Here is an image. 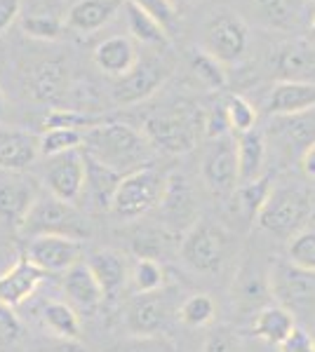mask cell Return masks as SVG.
Returning <instances> with one entry per match:
<instances>
[{
	"mask_svg": "<svg viewBox=\"0 0 315 352\" xmlns=\"http://www.w3.org/2000/svg\"><path fill=\"white\" fill-rule=\"evenodd\" d=\"M153 144L144 132L125 122H101L85 132L83 151L96 162L111 167L120 176H128L136 169L148 167Z\"/></svg>",
	"mask_w": 315,
	"mask_h": 352,
	"instance_id": "6da1fadb",
	"label": "cell"
},
{
	"mask_svg": "<svg viewBox=\"0 0 315 352\" xmlns=\"http://www.w3.org/2000/svg\"><path fill=\"white\" fill-rule=\"evenodd\" d=\"M315 214V195L301 186H278L268 202L263 204L259 219L261 230L278 240H294L299 232L308 230V221Z\"/></svg>",
	"mask_w": 315,
	"mask_h": 352,
	"instance_id": "7a4b0ae2",
	"label": "cell"
},
{
	"mask_svg": "<svg viewBox=\"0 0 315 352\" xmlns=\"http://www.w3.org/2000/svg\"><path fill=\"white\" fill-rule=\"evenodd\" d=\"M233 235L214 221L198 219L181 235L179 256L193 272L214 275L228 263L233 254Z\"/></svg>",
	"mask_w": 315,
	"mask_h": 352,
	"instance_id": "3957f363",
	"label": "cell"
},
{
	"mask_svg": "<svg viewBox=\"0 0 315 352\" xmlns=\"http://www.w3.org/2000/svg\"><path fill=\"white\" fill-rule=\"evenodd\" d=\"M203 127V118L188 106H174L172 111L148 116L144 122V134L153 144V148L184 155L191 153L198 144V132Z\"/></svg>",
	"mask_w": 315,
	"mask_h": 352,
	"instance_id": "277c9868",
	"label": "cell"
},
{
	"mask_svg": "<svg viewBox=\"0 0 315 352\" xmlns=\"http://www.w3.org/2000/svg\"><path fill=\"white\" fill-rule=\"evenodd\" d=\"M167 188V176L160 174L156 167L136 169L128 176H123L116 195H113L111 214L123 221H134L146 217L160 207Z\"/></svg>",
	"mask_w": 315,
	"mask_h": 352,
	"instance_id": "5b68a950",
	"label": "cell"
},
{
	"mask_svg": "<svg viewBox=\"0 0 315 352\" xmlns=\"http://www.w3.org/2000/svg\"><path fill=\"white\" fill-rule=\"evenodd\" d=\"M24 237H40V235H64L83 242L90 235V226L83 214L76 209V204L64 202L50 192H40L38 202L33 204L24 228Z\"/></svg>",
	"mask_w": 315,
	"mask_h": 352,
	"instance_id": "8992f818",
	"label": "cell"
},
{
	"mask_svg": "<svg viewBox=\"0 0 315 352\" xmlns=\"http://www.w3.org/2000/svg\"><path fill=\"white\" fill-rule=\"evenodd\" d=\"M250 33L247 24L233 12H214L205 21L203 47L223 66L238 64L247 52Z\"/></svg>",
	"mask_w": 315,
	"mask_h": 352,
	"instance_id": "52a82bcc",
	"label": "cell"
},
{
	"mask_svg": "<svg viewBox=\"0 0 315 352\" xmlns=\"http://www.w3.org/2000/svg\"><path fill=\"white\" fill-rule=\"evenodd\" d=\"M231 298L240 315H252L271 305L273 300V285L271 270L261 265L256 256H243L238 263L236 277L231 285Z\"/></svg>",
	"mask_w": 315,
	"mask_h": 352,
	"instance_id": "ba28073f",
	"label": "cell"
},
{
	"mask_svg": "<svg viewBox=\"0 0 315 352\" xmlns=\"http://www.w3.org/2000/svg\"><path fill=\"white\" fill-rule=\"evenodd\" d=\"M174 315H179V308H174V298L167 289L136 294L125 310V327L132 336H153L165 331Z\"/></svg>",
	"mask_w": 315,
	"mask_h": 352,
	"instance_id": "9c48e42d",
	"label": "cell"
},
{
	"mask_svg": "<svg viewBox=\"0 0 315 352\" xmlns=\"http://www.w3.org/2000/svg\"><path fill=\"white\" fill-rule=\"evenodd\" d=\"M203 181L212 195L228 197L240 186V167H238V144L231 136L216 139L210 146L203 160Z\"/></svg>",
	"mask_w": 315,
	"mask_h": 352,
	"instance_id": "30bf717a",
	"label": "cell"
},
{
	"mask_svg": "<svg viewBox=\"0 0 315 352\" xmlns=\"http://www.w3.org/2000/svg\"><path fill=\"white\" fill-rule=\"evenodd\" d=\"M48 169H45V188L50 195L59 197L64 202L76 204L85 192V176H88V164H85V151L76 148L64 155L48 157Z\"/></svg>",
	"mask_w": 315,
	"mask_h": 352,
	"instance_id": "8fae6325",
	"label": "cell"
},
{
	"mask_svg": "<svg viewBox=\"0 0 315 352\" xmlns=\"http://www.w3.org/2000/svg\"><path fill=\"white\" fill-rule=\"evenodd\" d=\"M273 296L287 310L311 308L315 305V272L289 263H278L271 268Z\"/></svg>",
	"mask_w": 315,
	"mask_h": 352,
	"instance_id": "7c38bea8",
	"label": "cell"
},
{
	"mask_svg": "<svg viewBox=\"0 0 315 352\" xmlns=\"http://www.w3.org/2000/svg\"><path fill=\"white\" fill-rule=\"evenodd\" d=\"M170 66L156 59H144L136 61V66L132 68L128 76L118 78L113 82V99L120 106H132L139 101L148 99L156 89L167 80Z\"/></svg>",
	"mask_w": 315,
	"mask_h": 352,
	"instance_id": "4fadbf2b",
	"label": "cell"
},
{
	"mask_svg": "<svg viewBox=\"0 0 315 352\" xmlns=\"http://www.w3.org/2000/svg\"><path fill=\"white\" fill-rule=\"evenodd\" d=\"M26 256L38 265L40 270L66 272L83 258V242L64 235H40L31 237L26 249Z\"/></svg>",
	"mask_w": 315,
	"mask_h": 352,
	"instance_id": "5bb4252c",
	"label": "cell"
},
{
	"mask_svg": "<svg viewBox=\"0 0 315 352\" xmlns=\"http://www.w3.org/2000/svg\"><path fill=\"white\" fill-rule=\"evenodd\" d=\"M40 192L31 179H3L0 181V226L21 232Z\"/></svg>",
	"mask_w": 315,
	"mask_h": 352,
	"instance_id": "9a60e30c",
	"label": "cell"
},
{
	"mask_svg": "<svg viewBox=\"0 0 315 352\" xmlns=\"http://www.w3.org/2000/svg\"><path fill=\"white\" fill-rule=\"evenodd\" d=\"M45 275L48 272L40 270L26 254L17 256L12 265H8L0 272V303L10 305V308H19L38 292Z\"/></svg>",
	"mask_w": 315,
	"mask_h": 352,
	"instance_id": "2e32d148",
	"label": "cell"
},
{
	"mask_svg": "<svg viewBox=\"0 0 315 352\" xmlns=\"http://www.w3.org/2000/svg\"><path fill=\"white\" fill-rule=\"evenodd\" d=\"M160 212H163L165 219V230L170 232H186L198 221L191 188L186 186L184 176H167V188H165L163 202H160Z\"/></svg>",
	"mask_w": 315,
	"mask_h": 352,
	"instance_id": "e0dca14e",
	"label": "cell"
},
{
	"mask_svg": "<svg viewBox=\"0 0 315 352\" xmlns=\"http://www.w3.org/2000/svg\"><path fill=\"white\" fill-rule=\"evenodd\" d=\"M271 64L280 80L315 82V47L306 41H289L280 45Z\"/></svg>",
	"mask_w": 315,
	"mask_h": 352,
	"instance_id": "ac0fdd59",
	"label": "cell"
},
{
	"mask_svg": "<svg viewBox=\"0 0 315 352\" xmlns=\"http://www.w3.org/2000/svg\"><path fill=\"white\" fill-rule=\"evenodd\" d=\"M40 155V136L26 129L0 127V169L5 172H24Z\"/></svg>",
	"mask_w": 315,
	"mask_h": 352,
	"instance_id": "d6986e66",
	"label": "cell"
},
{
	"mask_svg": "<svg viewBox=\"0 0 315 352\" xmlns=\"http://www.w3.org/2000/svg\"><path fill=\"white\" fill-rule=\"evenodd\" d=\"M85 263L90 265V270L99 280L106 298H113L120 289H125L132 275V265L128 256L116 252V249H96V252L90 254Z\"/></svg>",
	"mask_w": 315,
	"mask_h": 352,
	"instance_id": "ffe728a7",
	"label": "cell"
},
{
	"mask_svg": "<svg viewBox=\"0 0 315 352\" xmlns=\"http://www.w3.org/2000/svg\"><path fill=\"white\" fill-rule=\"evenodd\" d=\"M315 109V82H289L280 80L271 89V96L266 101V111L273 118L296 116Z\"/></svg>",
	"mask_w": 315,
	"mask_h": 352,
	"instance_id": "44dd1931",
	"label": "cell"
},
{
	"mask_svg": "<svg viewBox=\"0 0 315 352\" xmlns=\"http://www.w3.org/2000/svg\"><path fill=\"white\" fill-rule=\"evenodd\" d=\"M28 89L36 101L57 104L68 92V66L59 59H50L38 64L28 78Z\"/></svg>",
	"mask_w": 315,
	"mask_h": 352,
	"instance_id": "7402d4cb",
	"label": "cell"
},
{
	"mask_svg": "<svg viewBox=\"0 0 315 352\" xmlns=\"http://www.w3.org/2000/svg\"><path fill=\"white\" fill-rule=\"evenodd\" d=\"M64 294L71 298V303H76L85 312L96 310L106 298L99 280H96L94 272L90 270V265L83 263V261L64 272Z\"/></svg>",
	"mask_w": 315,
	"mask_h": 352,
	"instance_id": "603a6c76",
	"label": "cell"
},
{
	"mask_svg": "<svg viewBox=\"0 0 315 352\" xmlns=\"http://www.w3.org/2000/svg\"><path fill=\"white\" fill-rule=\"evenodd\" d=\"M276 136L289 155H301L315 144V109L296 116L276 118Z\"/></svg>",
	"mask_w": 315,
	"mask_h": 352,
	"instance_id": "cb8c5ba5",
	"label": "cell"
},
{
	"mask_svg": "<svg viewBox=\"0 0 315 352\" xmlns=\"http://www.w3.org/2000/svg\"><path fill=\"white\" fill-rule=\"evenodd\" d=\"M139 56H136L134 43L128 36H113L106 38L104 43L96 45L94 50V64L111 78H123L128 76L132 68L136 66Z\"/></svg>",
	"mask_w": 315,
	"mask_h": 352,
	"instance_id": "d4e9b609",
	"label": "cell"
},
{
	"mask_svg": "<svg viewBox=\"0 0 315 352\" xmlns=\"http://www.w3.org/2000/svg\"><path fill=\"white\" fill-rule=\"evenodd\" d=\"M120 8H125V0H78L66 14V26L80 33L99 31L113 19Z\"/></svg>",
	"mask_w": 315,
	"mask_h": 352,
	"instance_id": "484cf974",
	"label": "cell"
},
{
	"mask_svg": "<svg viewBox=\"0 0 315 352\" xmlns=\"http://www.w3.org/2000/svg\"><path fill=\"white\" fill-rule=\"evenodd\" d=\"M85 164H88V176H85L83 195L92 202L94 209H99V212H111L113 195H116L123 176L118 172H113L111 167H106V164L96 162L88 153H85Z\"/></svg>",
	"mask_w": 315,
	"mask_h": 352,
	"instance_id": "4316f807",
	"label": "cell"
},
{
	"mask_svg": "<svg viewBox=\"0 0 315 352\" xmlns=\"http://www.w3.org/2000/svg\"><path fill=\"white\" fill-rule=\"evenodd\" d=\"M238 144V167H240V184L261 179L263 164H266V134L261 129H250L236 136Z\"/></svg>",
	"mask_w": 315,
	"mask_h": 352,
	"instance_id": "83f0119b",
	"label": "cell"
},
{
	"mask_svg": "<svg viewBox=\"0 0 315 352\" xmlns=\"http://www.w3.org/2000/svg\"><path fill=\"white\" fill-rule=\"evenodd\" d=\"M294 315L292 310H287L280 303H271L263 310H259L254 315V322H252V331H254L256 338L266 340L271 345H280L285 343V338L294 331Z\"/></svg>",
	"mask_w": 315,
	"mask_h": 352,
	"instance_id": "f1b7e54d",
	"label": "cell"
},
{
	"mask_svg": "<svg viewBox=\"0 0 315 352\" xmlns=\"http://www.w3.org/2000/svg\"><path fill=\"white\" fill-rule=\"evenodd\" d=\"M125 19H128V28L136 43L148 45V47L165 50L170 45V33L165 31L163 24H158L151 14H146L144 10H139L134 3L125 0Z\"/></svg>",
	"mask_w": 315,
	"mask_h": 352,
	"instance_id": "f546056e",
	"label": "cell"
},
{
	"mask_svg": "<svg viewBox=\"0 0 315 352\" xmlns=\"http://www.w3.org/2000/svg\"><path fill=\"white\" fill-rule=\"evenodd\" d=\"M276 186L271 184V176H261L256 181H250V184H240L238 190L233 192V207L236 212L243 217L245 221H256L263 209V204L268 202L271 192Z\"/></svg>",
	"mask_w": 315,
	"mask_h": 352,
	"instance_id": "4dcf8cb0",
	"label": "cell"
},
{
	"mask_svg": "<svg viewBox=\"0 0 315 352\" xmlns=\"http://www.w3.org/2000/svg\"><path fill=\"white\" fill-rule=\"evenodd\" d=\"M43 322L57 338H80L78 312L68 303H61V300H50V303H45Z\"/></svg>",
	"mask_w": 315,
	"mask_h": 352,
	"instance_id": "1f68e13d",
	"label": "cell"
},
{
	"mask_svg": "<svg viewBox=\"0 0 315 352\" xmlns=\"http://www.w3.org/2000/svg\"><path fill=\"white\" fill-rule=\"evenodd\" d=\"M83 144H85V132H80V129H71V127L45 129L40 134V155L45 157L64 155L68 151L83 148Z\"/></svg>",
	"mask_w": 315,
	"mask_h": 352,
	"instance_id": "d6a6232c",
	"label": "cell"
},
{
	"mask_svg": "<svg viewBox=\"0 0 315 352\" xmlns=\"http://www.w3.org/2000/svg\"><path fill=\"white\" fill-rule=\"evenodd\" d=\"M254 8L271 26L292 28L299 21L301 0H254Z\"/></svg>",
	"mask_w": 315,
	"mask_h": 352,
	"instance_id": "836d02e7",
	"label": "cell"
},
{
	"mask_svg": "<svg viewBox=\"0 0 315 352\" xmlns=\"http://www.w3.org/2000/svg\"><path fill=\"white\" fill-rule=\"evenodd\" d=\"M130 282L136 294H153L165 289V268L158 263V258H136L132 263Z\"/></svg>",
	"mask_w": 315,
	"mask_h": 352,
	"instance_id": "e575fe53",
	"label": "cell"
},
{
	"mask_svg": "<svg viewBox=\"0 0 315 352\" xmlns=\"http://www.w3.org/2000/svg\"><path fill=\"white\" fill-rule=\"evenodd\" d=\"M214 312H216V305L207 294H193L188 296L184 303L179 305V320L184 322L186 327L191 329H198V327H205L214 320Z\"/></svg>",
	"mask_w": 315,
	"mask_h": 352,
	"instance_id": "d590c367",
	"label": "cell"
},
{
	"mask_svg": "<svg viewBox=\"0 0 315 352\" xmlns=\"http://www.w3.org/2000/svg\"><path fill=\"white\" fill-rule=\"evenodd\" d=\"M191 68L193 73L198 76V80L203 85H207L210 89H223L228 82L226 78V71H223V64L219 59H214L210 52H205V50H196V52L191 54Z\"/></svg>",
	"mask_w": 315,
	"mask_h": 352,
	"instance_id": "8d00e7d4",
	"label": "cell"
},
{
	"mask_svg": "<svg viewBox=\"0 0 315 352\" xmlns=\"http://www.w3.org/2000/svg\"><path fill=\"white\" fill-rule=\"evenodd\" d=\"M104 122L101 118H94L90 113H83L78 109H52L45 116L43 127L52 129V127H71V129H80V132H88L92 127H99Z\"/></svg>",
	"mask_w": 315,
	"mask_h": 352,
	"instance_id": "74e56055",
	"label": "cell"
},
{
	"mask_svg": "<svg viewBox=\"0 0 315 352\" xmlns=\"http://www.w3.org/2000/svg\"><path fill=\"white\" fill-rule=\"evenodd\" d=\"M21 28L26 36L38 38V41H57L61 36L64 21L52 12H38V14H26L21 19Z\"/></svg>",
	"mask_w": 315,
	"mask_h": 352,
	"instance_id": "f35d334b",
	"label": "cell"
},
{
	"mask_svg": "<svg viewBox=\"0 0 315 352\" xmlns=\"http://www.w3.org/2000/svg\"><path fill=\"white\" fill-rule=\"evenodd\" d=\"M226 113H228V122H231V132L236 136L256 127V111L245 96H240V94L228 96Z\"/></svg>",
	"mask_w": 315,
	"mask_h": 352,
	"instance_id": "ab89813d",
	"label": "cell"
},
{
	"mask_svg": "<svg viewBox=\"0 0 315 352\" xmlns=\"http://www.w3.org/2000/svg\"><path fill=\"white\" fill-rule=\"evenodd\" d=\"M108 352H176V348L163 333H153V336H130L116 343Z\"/></svg>",
	"mask_w": 315,
	"mask_h": 352,
	"instance_id": "60d3db41",
	"label": "cell"
},
{
	"mask_svg": "<svg viewBox=\"0 0 315 352\" xmlns=\"http://www.w3.org/2000/svg\"><path fill=\"white\" fill-rule=\"evenodd\" d=\"M130 3H134L139 10L151 14L158 24H163V28L170 36H174L176 24H179V14H176V8L172 0H130Z\"/></svg>",
	"mask_w": 315,
	"mask_h": 352,
	"instance_id": "b9f144b4",
	"label": "cell"
},
{
	"mask_svg": "<svg viewBox=\"0 0 315 352\" xmlns=\"http://www.w3.org/2000/svg\"><path fill=\"white\" fill-rule=\"evenodd\" d=\"M203 352H243V338L233 327L219 324L205 336Z\"/></svg>",
	"mask_w": 315,
	"mask_h": 352,
	"instance_id": "7bdbcfd3",
	"label": "cell"
},
{
	"mask_svg": "<svg viewBox=\"0 0 315 352\" xmlns=\"http://www.w3.org/2000/svg\"><path fill=\"white\" fill-rule=\"evenodd\" d=\"M289 261L299 268L315 272V228H308L299 232L294 240L289 242Z\"/></svg>",
	"mask_w": 315,
	"mask_h": 352,
	"instance_id": "ee69618b",
	"label": "cell"
},
{
	"mask_svg": "<svg viewBox=\"0 0 315 352\" xmlns=\"http://www.w3.org/2000/svg\"><path fill=\"white\" fill-rule=\"evenodd\" d=\"M203 129L210 139H223V136L231 134V122H228L226 113V101L219 106H212V109L203 116Z\"/></svg>",
	"mask_w": 315,
	"mask_h": 352,
	"instance_id": "f6af8a7d",
	"label": "cell"
},
{
	"mask_svg": "<svg viewBox=\"0 0 315 352\" xmlns=\"http://www.w3.org/2000/svg\"><path fill=\"white\" fill-rule=\"evenodd\" d=\"M21 322L14 315V308L0 303V345H14L21 338Z\"/></svg>",
	"mask_w": 315,
	"mask_h": 352,
	"instance_id": "bcb514c9",
	"label": "cell"
},
{
	"mask_svg": "<svg viewBox=\"0 0 315 352\" xmlns=\"http://www.w3.org/2000/svg\"><path fill=\"white\" fill-rule=\"evenodd\" d=\"M280 352H315V338L306 329L294 327V331L285 338V343L278 345Z\"/></svg>",
	"mask_w": 315,
	"mask_h": 352,
	"instance_id": "7dc6e473",
	"label": "cell"
},
{
	"mask_svg": "<svg viewBox=\"0 0 315 352\" xmlns=\"http://www.w3.org/2000/svg\"><path fill=\"white\" fill-rule=\"evenodd\" d=\"M43 352H88L83 343L78 338H52L48 340V345L43 348Z\"/></svg>",
	"mask_w": 315,
	"mask_h": 352,
	"instance_id": "c3c4849f",
	"label": "cell"
},
{
	"mask_svg": "<svg viewBox=\"0 0 315 352\" xmlns=\"http://www.w3.org/2000/svg\"><path fill=\"white\" fill-rule=\"evenodd\" d=\"M19 8L21 0H0V36L14 21V16L19 14Z\"/></svg>",
	"mask_w": 315,
	"mask_h": 352,
	"instance_id": "681fc988",
	"label": "cell"
},
{
	"mask_svg": "<svg viewBox=\"0 0 315 352\" xmlns=\"http://www.w3.org/2000/svg\"><path fill=\"white\" fill-rule=\"evenodd\" d=\"M301 169H303V174L308 176V179H315V144L308 148L306 153L301 155Z\"/></svg>",
	"mask_w": 315,
	"mask_h": 352,
	"instance_id": "f907efd6",
	"label": "cell"
},
{
	"mask_svg": "<svg viewBox=\"0 0 315 352\" xmlns=\"http://www.w3.org/2000/svg\"><path fill=\"white\" fill-rule=\"evenodd\" d=\"M5 113V94H3V87H0V118Z\"/></svg>",
	"mask_w": 315,
	"mask_h": 352,
	"instance_id": "816d5d0a",
	"label": "cell"
},
{
	"mask_svg": "<svg viewBox=\"0 0 315 352\" xmlns=\"http://www.w3.org/2000/svg\"><path fill=\"white\" fill-rule=\"evenodd\" d=\"M311 33L315 36V16H313V24H311Z\"/></svg>",
	"mask_w": 315,
	"mask_h": 352,
	"instance_id": "f5cc1de1",
	"label": "cell"
},
{
	"mask_svg": "<svg viewBox=\"0 0 315 352\" xmlns=\"http://www.w3.org/2000/svg\"><path fill=\"white\" fill-rule=\"evenodd\" d=\"M313 3H315V0H313Z\"/></svg>",
	"mask_w": 315,
	"mask_h": 352,
	"instance_id": "db71d44e",
	"label": "cell"
}]
</instances>
